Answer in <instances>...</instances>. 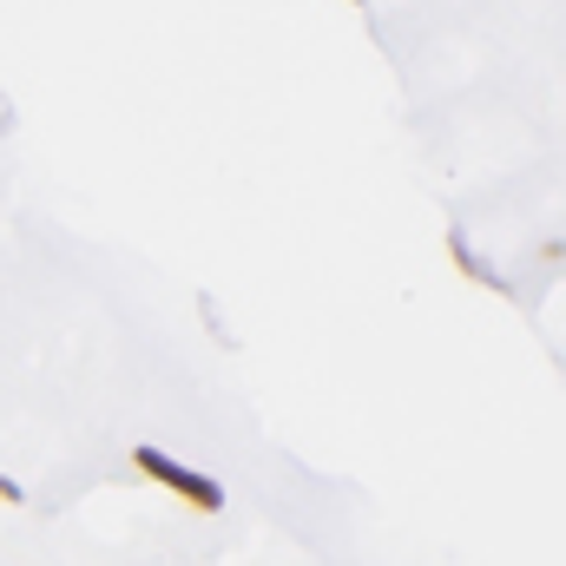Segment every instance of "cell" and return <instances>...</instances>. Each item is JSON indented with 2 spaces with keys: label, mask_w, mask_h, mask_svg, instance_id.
<instances>
[{
  "label": "cell",
  "mask_w": 566,
  "mask_h": 566,
  "mask_svg": "<svg viewBox=\"0 0 566 566\" xmlns=\"http://www.w3.org/2000/svg\"><path fill=\"white\" fill-rule=\"evenodd\" d=\"M133 468L151 474L158 488H171L178 501H191L198 514H218V507H224V488H218L211 474H198V468H185V461H171V454H158V448H133Z\"/></svg>",
  "instance_id": "cell-1"
},
{
  "label": "cell",
  "mask_w": 566,
  "mask_h": 566,
  "mask_svg": "<svg viewBox=\"0 0 566 566\" xmlns=\"http://www.w3.org/2000/svg\"><path fill=\"white\" fill-rule=\"evenodd\" d=\"M448 258H454V271H461L468 283H481V290H494V296H514V283L501 277L474 244H468V231H461V224H448Z\"/></svg>",
  "instance_id": "cell-2"
},
{
  "label": "cell",
  "mask_w": 566,
  "mask_h": 566,
  "mask_svg": "<svg viewBox=\"0 0 566 566\" xmlns=\"http://www.w3.org/2000/svg\"><path fill=\"white\" fill-rule=\"evenodd\" d=\"M0 501H7V507H20V501H27V494H20V481H7V474H0Z\"/></svg>",
  "instance_id": "cell-3"
},
{
  "label": "cell",
  "mask_w": 566,
  "mask_h": 566,
  "mask_svg": "<svg viewBox=\"0 0 566 566\" xmlns=\"http://www.w3.org/2000/svg\"><path fill=\"white\" fill-rule=\"evenodd\" d=\"M7 133H13V99L0 93V139H7Z\"/></svg>",
  "instance_id": "cell-4"
}]
</instances>
